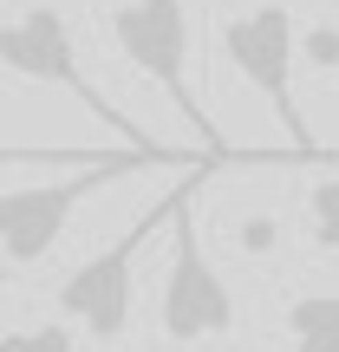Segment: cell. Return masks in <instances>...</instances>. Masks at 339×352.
Segmentation results:
<instances>
[{"label": "cell", "instance_id": "8992f818", "mask_svg": "<svg viewBox=\"0 0 339 352\" xmlns=\"http://www.w3.org/2000/svg\"><path fill=\"white\" fill-rule=\"evenodd\" d=\"M157 228H170V196L157 202L138 228H124L111 248H98L91 261H78L72 274L59 280V294H52L59 314L72 320V327H85L98 346H118V340H124V327H131V294H138V254H144V241H151Z\"/></svg>", "mask_w": 339, "mask_h": 352}, {"label": "cell", "instance_id": "5b68a950", "mask_svg": "<svg viewBox=\"0 0 339 352\" xmlns=\"http://www.w3.org/2000/svg\"><path fill=\"white\" fill-rule=\"evenodd\" d=\"M0 72L33 78V85H59V91H72V98L85 104V111H98L124 144L157 151V144L144 138V131L131 124V118L118 111L111 98H98V85L78 72V46H72V26H65L59 7H26V13H13V20H0Z\"/></svg>", "mask_w": 339, "mask_h": 352}, {"label": "cell", "instance_id": "52a82bcc", "mask_svg": "<svg viewBox=\"0 0 339 352\" xmlns=\"http://www.w3.org/2000/svg\"><path fill=\"white\" fill-rule=\"evenodd\" d=\"M294 352H339V294H300L287 307Z\"/></svg>", "mask_w": 339, "mask_h": 352}, {"label": "cell", "instance_id": "4fadbf2b", "mask_svg": "<svg viewBox=\"0 0 339 352\" xmlns=\"http://www.w3.org/2000/svg\"><path fill=\"white\" fill-rule=\"evenodd\" d=\"M72 352H78V346H72Z\"/></svg>", "mask_w": 339, "mask_h": 352}, {"label": "cell", "instance_id": "7a4b0ae2", "mask_svg": "<svg viewBox=\"0 0 339 352\" xmlns=\"http://www.w3.org/2000/svg\"><path fill=\"white\" fill-rule=\"evenodd\" d=\"M111 39H118V52L164 91L176 111H183V124L202 138V151H209L215 164H241V151L222 144L215 118L202 111L196 85H189V7H183V0H118V7H111Z\"/></svg>", "mask_w": 339, "mask_h": 352}, {"label": "cell", "instance_id": "277c9868", "mask_svg": "<svg viewBox=\"0 0 339 352\" xmlns=\"http://www.w3.org/2000/svg\"><path fill=\"white\" fill-rule=\"evenodd\" d=\"M196 183H202V170H189L183 183H176V196H170V267H164V300H157L164 340H176V346L235 333V294H228L222 267L202 254L196 215H189Z\"/></svg>", "mask_w": 339, "mask_h": 352}, {"label": "cell", "instance_id": "3957f363", "mask_svg": "<svg viewBox=\"0 0 339 352\" xmlns=\"http://www.w3.org/2000/svg\"><path fill=\"white\" fill-rule=\"evenodd\" d=\"M222 52H228V65L274 104V118L294 138V157H300V164H320V170L339 164V151H327V144L314 138L300 98H294V52H300V33H294V13L281 7V0H261V7L222 20Z\"/></svg>", "mask_w": 339, "mask_h": 352}, {"label": "cell", "instance_id": "9c48e42d", "mask_svg": "<svg viewBox=\"0 0 339 352\" xmlns=\"http://www.w3.org/2000/svg\"><path fill=\"white\" fill-rule=\"evenodd\" d=\"M307 235H314V248L339 254V176H314V189H307Z\"/></svg>", "mask_w": 339, "mask_h": 352}, {"label": "cell", "instance_id": "8fae6325", "mask_svg": "<svg viewBox=\"0 0 339 352\" xmlns=\"http://www.w3.org/2000/svg\"><path fill=\"white\" fill-rule=\"evenodd\" d=\"M274 241H281V222H274V215H248V222H241V248L267 254Z\"/></svg>", "mask_w": 339, "mask_h": 352}, {"label": "cell", "instance_id": "30bf717a", "mask_svg": "<svg viewBox=\"0 0 339 352\" xmlns=\"http://www.w3.org/2000/svg\"><path fill=\"white\" fill-rule=\"evenodd\" d=\"M300 52H307V59L320 65V72H327V65H339V26H327V20H320L314 33L300 39Z\"/></svg>", "mask_w": 339, "mask_h": 352}, {"label": "cell", "instance_id": "6da1fadb", "mask_svg": "<svg viewBox=\"0 0 339 352\" xmlns=\"http://www.w3.org/2000/svg\"><path fill=\"white\" fill-rule=\"evenodd\" d=\"M131 170H222V164H215V157H183V151H118V157H105V164H91V170H65L59 183L0 189V261L7 267L46 261L78 202H85L91 189L131 176Z\"/></svg>", "mask_w": 339, "mask_h": 352}, {"label": "cell", "instance_id": "7c38bea8", "mask_svg": "<svg viewBox=\"0 0 339 352\" xmlns=\"http://www.w3.org/2000/svg\"><path fill=\"white\" fill-rule=\"evenodd\" d=\"M0 352H39V333H0Z\"/></svg>", "mask_w": 339, "mask_h": 352}, {"label": "cell", "instance_id": "ba28073f", "mask_svg": "<svg viewBox=\"0 0 339 352\" xmlns=\"http://www.w3.org/2000/svg\"><path fill=\"white\" fill-rule=\"evenodd\" d=\"M157 151H164V144H157ZM105 157H118V151H52V144H7L0 138V170H91V164H105Z\"/></svg>", "mask_w": 339, "mask_h": 352}]
</instances>
